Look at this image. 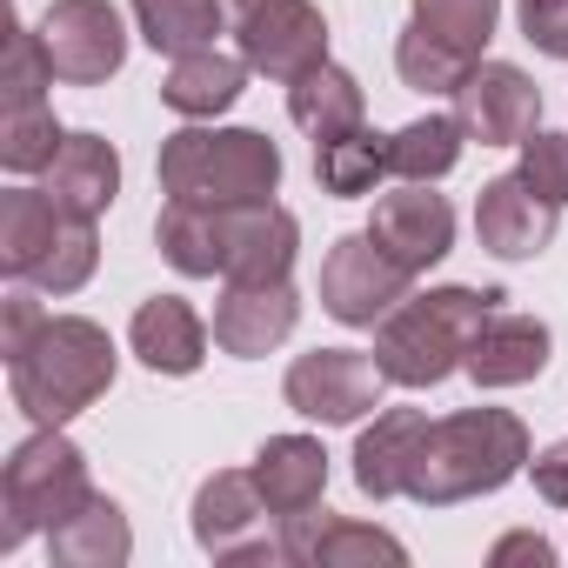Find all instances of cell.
Here are the masks:
<instances>
[{
  "instance_id": "30bf717a",
  "label": "cell",
  "mask_w": 568,
  "mask_h": 568,
  "mask_svg": "<svg viewBox=\"0 0 568 568\" xmlns=\"http://www.w3.org/2000/svg\"><path fill=\"white\" fill-rule=\"evenodd\" d=\"M41 41H48V61L68 88H101L128 61V28L108 0H48Z\"/></svg>"
},
{
  "instance_id": "4dcf8cb0",
  "label": "cell",
  "mask_w": 568,
  "mask_h": 568,
  "mask_svg": "<svg viewBox=\"0 0 568 568\" xmlns=\"http://www.w3.org/2000/svg\"><path fill=\"white\" fill-rule=\"evenodd\" d=\"M61 141L68 134H61L48 101H8V114H0V161H8L14 174H48Z\"/></svg>"
},
{
  "instance_id": "83f0119b",
  "label": "cell",
  "mask_w": 568,
  "mask_h": 568,
  "mask_svg": "<svg viewBox=\"0 0 568 568\" xmlns=\"http://www.w3.org/2000/svg\"><path fill=\"white\" fill-rule=\"evenodd\" d=\"M382 174H395V168H388V134L355 128V134L315 148V181H322V194H335V201H362V194H375Z\"/></svg>"
},
{
  "instance_id": "f1b7e54d",
  "label": "cell",
  "mask_w": 568,
  "mask_h": 568,
  "mask_svg": "<svg viewBox=\"0 0 568 568\" xmlns=\"http://www.w3.org/2000/svg\"><path fill=\"white\" fill-rule=\"evenodd\" d=\"M475 61H481V54L442 41V34L422 28V21H408L402 41H395V68H402V81H408L415 94H448V101H455V88L475 74Z\"/></svg>"
},
{
  "instance_id": "d590c367",
  "label": "cell",
  "mask_w": 568,
  "mask_h": 568,
  "mask_svg": "<svg viewBox=\"0 0 568 568\" xmlns=\"http://www.w3.org/2000/svg\"><path fill=\"white\" fill-rule=\"evenodd\" d=\"M515 21L528 48H541L548 61H568V0H515Z\"/></svg>"
},
{
  "instance_id": "8992f818",
  "label": "cell",
  "mask_w": 568,
  "mask_h": 568,
  "mask_svg": "<svg viewBox=\"0 0 568 568\" xmlns=\"http://www.w3.org/2000/svg\"><path fill=\"white\" fill-rule=\"evenodd\" d=\"M227 28L241 61L267 81H295L328 61V21L315 0H227Z\"/></svg>"
},
{
  "instance_id": "4316f807",
  "label": "cell",
  "mask_w": 568,
  "mask_h": 568,
  "mask_svg": "<svg viewBox=\"0 0 568 568\" xmlns=\"http://www.w3.org/2000/svg\"><path fill=\"white\" fill-rule=\"evenodd\" d=\"M134 28L154 54H194L227 28V0H134Z\"/></svg>"
},
{
  "instance_id": "e575fe53",
  "label": "cell",
  "mask_w": 568,
  "mask_h": 568,
  "mask_svg": "<svg viewBox=\"0 0 568 568\" xmlns=\"http://www.w3.org/2000/svg\"><path fill=\"white\" fill-rule=\"evenodd\" d=\"M54 61H48V41L41 28H14V48H8V101H41L54 88Z\"/></svg>"
},
{
  "instance_id": "cb8c5ba5",
  "label": "cell",
  "mask_w": 568,
  "mask_h": 568,
  "mask_svg": "<svg viewBox=\"0 0 568 568\" xmlns=\"http://www.w3.org/2000/svg\"><path fill=\"white\" fill-rule=\"evenodd\" d=\"M48 555L61 568H121L134 555V528H128L121 501L88 495V508H74L61 528H48Z\"/></svg>"
},
{
  "instance_id": "8fae6325",
  "label": "cell",
  "mask_w": 568,
  "mask_h": 568,
  "mask_svg": "<svg viewBox=\"0 0 568 568\" xmlns=\"http://www.w3.org/2000/svg\"><path fill=\"white\" fill-rule=\"evenodd\" d=\"M455 121L481 148H521L541 121V88L515 61H475V74L455 88Z\"/></svg>"
},
{
  "instance_id": "44dd1931",
  "label": "cell",
  "mask_w": 568,
  "mask_h": 568,
  "mask_svg": "<svg viewBox=\"0 0 568 568\" xmlns=\"http://www.w3.org/2000/svg\"><path fill=\"white\" fill-rule=\"evenodd\" d=\"M288 121L302 134H315V148H322V141H342V134H355L368 121V94H362V81L348 68L322 61V68L288 81Z\"/></svg>"
},
{
  "instance_id": "ac0fdd59",
  "label": "cell",
  "mask_w": 568,
  "mask_h": 568,
  "mask_svg": "<svg viewBox=\"0 0 568 568\" xmlns=\"http://www.w3.org/2000/svg\"><path fill=\"white\" fill-rule=\"evenodd\" d=\"M247 475H254L261 501L274 508V521H288L328 495V448L315 435H267Z\"/></svg>"
},
{
  "instance_id": "74e56055",
  "label": "cell",
  "mask_w": 568,
  "mask_h": 568,
  "mask_svg": "<svg viewBox=\"0 0 568 568\" xmlns=\"http://www.w3.org/2000/svg\"><path fill=\"white\" fill-rule=\"evenodd\" d=\"M41 322H48V315H41V302H34V295H14V302H8V335H0V355L14 362V355L41 335Z\"/></svg>"
},
{
  "instance_id": "836d02e7",
  "label": "cell",
  "mask_w": 568,
  "mask_h": 568,
  "mask_svg": "<svg viewBox=\"0 0 568 568\" xmlns=\"http://www.w3.org/2000/svg\"><path fill=\"white\" fill-rule=\"evenodd\" d=\"M541 201H555V207H568V134H528L521 141V168H515Z\"/></svg>"
},
{
  "instance_id": "5b68a950",
  "label": "cell",
  "mask_w": 568,
  "mask_h": 568,
  "mask_svg": "<svg viewBox=\"0 0 568 568\" xmlns=\"http://www.w3.org/2000/svg\"><path fill=\"white\" fill-rule=\"evenodd\" d=\"M94 481H88V455L61 435V428H34L8 468H0V501H8V528H0V548H21L34 528H61L74 508H88Z\"/></svg>"
},
{
  "instance_id": "9a60e30c",
  "label": "cell",
  "mask_w": 568,
  "mask_h": 568,
  "mask_svg": "<svg viewBox=\"0 0 568 568\" xmlns=\"http://www.w3.org/2000/svg\"><path fill=\"white\" fill-rule=\"evenodd\" d=\"M302 247V221L281 201H241L227 207V261L221 281H288Z\"/></svg>"
},
{
  "instance_id": "f35d334b",
  "label": "cell",
  "mask_w": 568,
  "mask_h": 568,
  "mask_svg": "<svg viewBox=\"0 0 568 568\" xmlns=\"http://www.w3.org/2000/svg\"><path fill=\"white\" fill-rule=\"evenodd\" d=\"M495 561H535V568H548L555 548H548L541 535H501V541H495Z\"/></svg>"
},
{
  "instance_id": "ba28073f",
  "label": "cell",
  "mask_w": 568,
  "mask_h": 568,
  "mask_svg": "<svg viewBox=\"0 0 568 568\" xmlns=\"http://www.w3.org/2000/svg\"><path fill=\"white\" fill-rule=\"evenodd\" d=\"M408 267L362 227V234H342L322 261V308L342 322V328H375L388 308L408 302Z\"/></svg>"
},
{
  "instance_id": "8d00e7d4",
  "label": "cell",
  "mask_w": 568,
  "mask_h": 568,
  "mask_svg": "<svg viewBox=\"0 0 568 568\" xmlns=\"http://www.w3.org/2000/svg\"><path fill=\"white\" fill-rule=\"evenodd\" d=\"M528 468H535V495H541L548 508H568V442L528 455Z\"/></svg>"
},
{
  "instance_id": "f546056e",
  "label": "cell",
  "mask_w": 568,
  "mask_h": 568,
  "mask_svg": "<svg viewBox=\"0 0 568 568\" xmlns=\"http://www.w3.org/2000/svg\"><path fill=\"white\" fill-rule=\"evenodd\" d=\"M462 121L455 114H422V121H408L402 134H388V168L402 174V181H442V174H455V161H462Z\"/></svg>"
},
{
  "instance_id": "d4e9b609",
  "label": "cell",
  "mask_w": 568,
  "mask_h": 568,
  "mask_svg": "<svg viewBox=\"0 0 568 568\" xmlns=\"http://www.w3.org/2000/svg\"><path fill=\"white\" fill-rule=\"evenodd\" d=\"M61 221L68 207L48 187H8V201H0V267L14 281H34V267L61 241Z\"/></svg>"
},
{
  "instance_id": "e0dca14e",
  "label": "cell",
  "mask_w": 568,
  "mask_h": 568,
  "mask_svg": "<svg viewBox=\"0 0 568 568\" xmlns=\"http://www.w3.org/2000/svg\"><path fill=\"white\" fill-rule=\"evenodd\" d=\"M548 348H555L548 322L495 308V315H488V322L475 328V342H468V362H462V375H468L475 388H521V382H535V375L548 368Z\"/></svg>"
},
{
  "instance_id": "277c9868",
  "label": "cell",
  "mask_w": 568,
  "mask_h": 568,
  "mask_svg": "<svg viewBox=\"0 0 568 568\" xmlns=\"http://www.w3.org/2000/svg\"><path fill=\"white\" fill-rule=\"evenodd\" d=\"M274 187H281V148L254 128H181L161 141L168 201L241 207V201H274Z\"/></svg>"
},
{
  "instance_id": "9c48e42d",
  "label": "cell",
  "mask_w": 568,
  "mask_h": 568,
  "mask_svg": "<svg viewBox=\"0 0 568 568\" xmlns=\"http://www.w3.org/2000/svg\"><path fill=\"white\" fill-rule=\"evenodd\" d=\"M382 388H388V375L362 348H315V355H302L288 368V382H281L288 408L308 415V422H322V428H348V422L375 415Z\"/></svg>"
},
{
  "instance_id": "603a6c76",
  "label": "cell",
  "mask_w": 568,
  "mask_h": 568,
  "mask_svg": "<svg viewBox=\"0 0 568 568\" xmlns=\"http://www.w3.org/2000/svg\"><path fill=\"white\" fill-rule=\"evenodd\" d=\"M48 194L68 207V214H88L101 221L121 194V154L101 141V134H68L54 168H48Z\"/></svg>"
},
{
  "instance_id": "1f68e13d",
  "label": "cell",
  "mask_w": 568,
  "mask_h": 568,
  "mask_svg": "<svg viewBox=\"0 0 568 568\" xmlns=\"http://www.w3.org/2000/svg\"><path fill=\"white\" fill-rule=\"evenodd\" d=\"M94 261H101L94 221H88V214H68V221H61V241H54L48 261L34 267V288H41V295H74V288H88Z\"/></svg>"
},
{
  "instance_id": "4fadbf2b",
  "label": "cell",
  "mask_w": 568,
  "mask_h": 568,
  "mask_svg": "<svg viewBox=\"0 0 568 568\" xmlns=\"http://www.w3.org/2000/svg\"><path fill=\"white\" fill-rule=\"evenodd\" d=\"M555 221H561V207L541 201L521 174H495L475 194V234H481V247L495 261H535V254H548Z\"/></svg>"
},
{
  "instance_id": "6da1fadb",
  "label": "cell",
  "mask_w": 568,
  "mask_h": 568,
  "mask_svg": "<svg viewBox=\"0 0 568 568\" xmlns=\"http://www.w3.org/2000/svg\"><path fill=\"white\" fill-rule=\"evenodd\" d=\"M528 468V428L508 408H462L448 422H428L422 455L408 468V501L422 508H455L475 495L508 488Z\"/></svg>"
},
{
  "instance_id": "7a4b0ae2",
  "label": "cell",
  "mask_w": 568,
  "mask_h": 568,
  "mask_svg": "<svg viewBox=\"0 0 568 568\" xmlns=\"http://www.w3.org/2000/svg\"><path fill=\"white\" fill-rule=\"evenodd\" d=\"M114 342L101 322L88 315H48L41 335L8 362V388H14V408L34 422V428H68L81 408H94L108 388H114Z\"/></svg>"
},
{
  "instance_id": "ffe728a7",
  "label": "cell",
  "mask_w": 568,
  "mask_h": 568,
  "mask_svg": "<svg viewBox=\"0 0 568 568\" xmlns=\"http://www.w3.org/2000/svg\"><path fill=\"white\" fill-rule=\"evenodd\" d=\"M141 368L154 375H194L207 362V322L181 302V295H154L134 308V328H128Z\"/></svg>"
},
{
  "instance_id": "3957f363",
  "label": "cell",
  "mask_w": 568,
  "mask_h": 568,
  "mask_svg": "<svg viewBox=\"0 0 568 568\" xmlns=\"http://www.w3.org/2000/svg\"><path fill=\"white\" fill-rule=\"evenodd\" d=\"M495 302L501 295H488V288H428V295H408L402 308H388L375 322V368L395 388H435V382H448L468 362V342L495 315Z\"/></svg>"
},
{
  "instance_id": "484cf974",
  "label": "cell",
  "mask_w": 568,
  "mask_h": 568,
  "mask_svg": "<svg viewBox=\"0 0 568 568\" xmlns=\"http://www.w3.org/2000/svg\"><path fill=\"white\" fill-rule=\"evenodd\" d=\"M154 241H161V254H168L174 274H187V281L221 274V261H227V207L168 201L161 221H154Z\"/></svg>"
},
{
  "instance_id": "7402d4cb",
  "label": "cell",
  "mask_w": 568,
  "mask_h": 568,
  "mask_svg": "<svg viewBox=\"0 0 568 568\" xmlns=\"http://www.w3.org/2000/svg\"><path fill=\"white\" fill-rule=\"evenodd\" d=\"M247 74H254V68H247L241 54L194 48V54H174L168 81H161V101H168L181 121H214V114H227V108L241 101Z\"/></svg>"
},
{
  "instance_id": "5bb4252c",
  "label": "cell",
  "mask_w": 568,
  "mask_h": 568,
  "mask_svg": "<svg viewBox=\"0 0 568 568\" xmlns=\"http://www.w3.org/2000/svg\"><path fill=\"white\" fill-rule=\"evenodd\" d=\"M368 234H375L408 274H428V267L448 261V247H455V207H448L428 181H408L402 194H382V201H375Z\"/></svg>"
},
{
  "instance_id": "52a82bcc",
  "label": "cell",
  "mask_w": 568,
  "mask_h": 568,
  "mask_svg": "<svg viewBox=\"0 0 568 568\" xmlns=\"http://www.w3.org/2000/svg\"><path fill=\"white\" fill-rule=\"evenodd\" d=\"M194 541L214 561H288L274 508L261 501L254 475H241V468H214L194 488Z\"/></svg>"
},
{
  "instance_id": "2e32d148",
  "label": "cell",
  "mask_w": 568,
  "mask_h": 568,
  "mask_svg": "<svg viewBox=\"0 0 568 568\" xmlns=\"http://www.w3.org/2000/svg\"><path fill=\"white\" fill-rule=\"evenodd\" d=\"M281 555L288 561H308V568H355V561H408V548L388 535V528H368V521H342L328 515L322 501L281 521Z\"/></svg>"
},
{
  "instance_id": "7c38bea8",
  "label": "cell",
  "mask_w": 568,
  "mask_h": 568,
  "mask_svg": "<svg viewBox=\"0 0 568 568\" xmlns=\"http://www.w3.org/2000/svg\"><path fill=\"white\" fill-rule=\"evenodd\" d=\"M295 322H302L295 281H227L221 302H214V348L254 362V355L288 342Z\"/></svg>"
},
{
  "instance_id": "d6986e66",
  "label": "cell",
  "mask_w": 568,
  "mask_h": 568,
  "mask_svg": "<svg viewBox=\"0 0 568 568\" xmlns=\"http://www.w3.org/2000/svg\"><path fill=\"white\" fill-rule=\"evenodd\" d=\"M422 435H428V415L422 408H382L375 428H362V442H355V488L368 501L408 495V468L422 455Z\"/></svg>"
},
{
  "instance_id": "d6a6232c",
  "label": "cell",
  "mask_w": 568,
  "mask_h": 568,
  "mask_svg": "<svg viewBox=\"0 0 568 568\" xmlns=\"http://www.w3.org/2000/svg\"><path fill=\"white\" fill-rule=\"evenodd\" d=\"M415 21L435 28L442 41L481 54L488 34H495V21H501V0H415Z\"/></svg>"
}]
</instances>
